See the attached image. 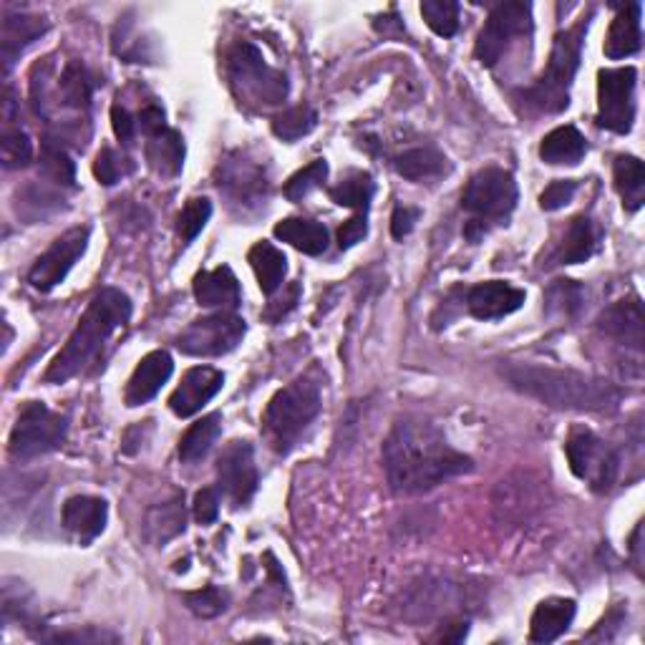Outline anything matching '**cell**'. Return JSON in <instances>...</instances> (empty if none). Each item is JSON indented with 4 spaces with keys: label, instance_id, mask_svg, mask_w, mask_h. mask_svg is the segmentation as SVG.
I'll return each instance as SVG.
<instances>
[{
    "label": "cell",
    "instance_id": "obj_1",
    "mask_svg": "<svg viewBox=\"0 0 645 645\" xmlns=\"http://www.w3.org/2000/svg\"><path fill=\"white\" fill-rule=\"evenodd\" d=\"M384 467L394 492L413 495L472 472L474 461L454 449L434 424L404 419L392 429L384 444Z\"/></svg>",
    "mask_w": 645,
    "mask_h": 645
},
{
    "label": "cell",
    "instance_id": "obj_2",
    "mask_svg": "<svg viewBox=\"0 0 645 645\" xmlns=\"http://www.w3.org/2000/svg\"><path fill=\"white\" fill-rule=\"evenodd\" d=\"M501 376L517 392L560 411H612L623 398L616 384L570 369L535 363H505Z\"/></svg>",
    "mask_w": 645,
    "mask_h": 645
},
{
    "label": "cell",
    "instance_id": "obj_3",
    "mask_svg": "<svg viewBox=\"0 0 645 645\" xmlns=\"http://www.w3.org/2000/svg\"><path fill=\"white\" fill-rule=\"evenodd\" d=\"M132 318V300L126 293L119 288H103L91 298L89 308L78 321L76 331L71 333L59 353L46 371V384H66L78 373H84L89 365L101 356L103 346L109 344V338L122 328L124 323H129Z\"/></svg>",
    "mask_w": 645,
    "mask_h": 645
},
{
    "label": "cell",
    "instance_id": "obj_4",
    "mask_svg": "<svg viewBox=\"0 0 645 645\" xmlns=\"http://www.w3.org/2000/svg\"><path fill=\"white\" fill-rule=\"evenodd\" d=\"M323 409L321 386L315 381L300 376L281 388L270 398L265 413H262V429L277 454H290L298 447L310 424Z\"/></svg>",
    "mask_w": 645,
    "mask_h": 645
},
{
    "label": "cell",
    "instance_id": "obj_5",
    "mask_svg": "<svg viewBox=\"0 0 645 645\" xmlns=\"http://www.w3.org/2000/svg\"><path fill=\"white\" fill-rule=\"evenodd\" d=\"M587 34V18H580L575 26L560 30L555 36L553 53H549L547 69L537 78L535 86L522 91V99L539 111L557 114L568 109L570 86L575 82V74L583 59V44Z\"/></svg>",
    "mask_w": 645,
    "mask_h": 645
},
{
    "label": "cell",
    "instance_id": "obj_6",
    "mask_svg": "<svg viewBox=\"0 0 645 645\" xmlns=\"http://www.w3.org/2000/svg\"><path fill=\"white\" fill-rule=\"evenodd\" d=\"M517 199V182L509 172L487 166V170L476 172L467 182L464 193H461V207L472 214V222H480L489 230V225H505L509 214L514 212Z\"/></svg>",
    "mask_w": 645,
    "mask_h": 645
},
{
    "label": "cell",
    "instance_id": "obj_7",
    "mask_svg": "<svg viewBox=\"0 0 645 645\" xmlns=\"http://www.w3.org/2000/svg\"><path fill=\"white\" fill-rule=\"evenodd\" d=\"M69 434V419L51 411L41 401H28L23 406L11 432L8 449L15 459H34L41 454L63 447Z\"/></svg>",
    "mask_w": 645,
    "mask_h": 645
},
{
    "label": "cell",
    "instance_id": "obj_8",
    "mask_svg": "<svg viewBox=\"0 0 645 645\" xmlns=\"http://www.w3.org/2000/svg\"><path fill=\"white\" fill-rule=\"evenodd\" d=\"M227 69L240 99L273 107V103H281L288 97V78L281 71L270 69L252 44L235 46L233 53H230Z\"/></svg>",
    "mask_w": 645,
    "mask_h": 645
},
{
    "label": "cell",
    "instance_id": "obj_9",
    "mask_svg": "<svg viewBox=\"0 0 645 645\" xmlns=\"http://www.w3.org/2000/svg\"><path fill=\"white\" fill-rule=\"evenodd\" d=\"M570 469L578 480L591 484L595 492H610L618 480V454L595 436L591 429H572L565 442Z\"/></svg>",
    "mask_w": 645,
    "mask_h": 645
},
{
    "label": "cell",
    "instance_id": "obj_10",
    "mask_svg": "<svg viewBox=\"0 0 645 645\" xmlns=\"http://www.w3.org/2000/svg\"><path fill=\"white\" fill-rule=\"evenodd\" d=\"M245 331H248V325H245L240 315L220 310V313L197 318V321L189 323L179 333L177 348L187 356L218 358L240 346Z\"/></svg>",
    "mask_w": 645,
    "mask_h": 645
},
{
    "label": "cell",
    "instance_id": "obj_11",
    "mask_svg": "<svg viewBox=\"0 0 645 645\" xmlns=\"http://www.w3.org/2000/svg\"><path fill=\"white\" fill-rule=\"evenodd\" d=\"M635 84H638V71L633 66L603 69L597 74V124L616 134L633 129Z\"/></svg>",
    "mask_w": 645,
    "mask_h": 645
},
{
    "label": "cell",
    "instance_id": "obj_12",
    "mask_svg": "<svg viewBox=\"0 0 645 645\" xmlns=\"http://www.w3.org/2000/svg\"><path fill=\"white\" fill-rule=\"evenodd\" d=\"M532 30V5L530 3H499L492 8L487 23L476 38L474 53L482 66H497V61L512 44V38Z\"/></svg>",
    "mask_w": 645,
    "mask_h": 645
},
{
    "label": "cell",
    "instance_id": "obj_13",
    "mask_svg": "<svg viewBox=\"0 0 645 645\" xmlns=\"http://www.w3.org/2000/svg\"><path fill=\"white\" fill-rule=\"evenodd\" d=\"M89 227H74L61 237H55L51 248L34 262V268H30L28 283L41 293H49L55 285H61L71 273V268L76 265L78 258L89 248Z\"/></svg>",
    "mask_w": 645,
    "mask_h": 645
},
{
    "label": "cell",
    "instance_id": "obj_14",
    "mask_svg": "<svg viewBox=\"0 0 645 645\" xmlns=\"http://www.w3.org/2000/svg\"><path fill=\"white\" fill-rule=\"evenodd\" d=\"M258 467L250 442H230L218 459V487L233 507H245L258 492Z\"/></svg>",
    "mask_w": 645,
    "mask_h": 645
},
{
    "label": "cell",
    "instance_id": "obj_15",
    "mask_svg": "<svg viewBox=\"0 0 645 645\" xmlns=\"http://www.w3.org/2000/svg\"><path fill=\"white\" fill-rule=\"evenodd\" d=\"M222 384H225V373L212 369V365H195L182 376V384L174 388V394L170 396V409L182 419L195 417L197 411H202V406L210 404L222 392Z\"/></svg>",
    "mask_w": 645,
    "mask_h": 645
},
{
    "label": "cell",
    "instance_id": "obj_16",
    "mask_svg": "<svg viewBox=\"0 0 645 645\" xmlns=\"http://www.w3.org/2000/svg\"><path fill=\"white\" fill-rule=\"evenodd\" d=\"M524 306V290L505 281H487L467 293V308L476 321H497Z\"/></svg>",
    "mask_w": 645,
    "mask_h": 645
},
{
    "label": "cell",
    "instance_id": "obj_17",
    "mask_svg": "<svg viewBox=\"0 0 645 645\" xmlns=\"http://www.w3.org/2000/svg\"><path fill=\"white\" fill-rule=\"evenodd\" d=\"M174 361L166 350H151L145 358H141L137 369H134L129 384H126L124 401L126 406H141L154 398L166 381L172 379Z\"/></svg>",
    "mask_w": 645,
    "mask_h": 645
},
{
    "label": "cell",
    "instance_id": "obj_18",
    "mask_svg": "<svg viewBox=\"0 0 645 645\" xmlns=\"http://www.w3.org/2000/svg\"><path fill=\"white\" fill-rule=\"evenodd\" d=\"M597 331L641 353L643 340H645L641 300L638 298L618 300L616 306L605 308L600 318H597Z\"/></svg>",
    "mask_w": 645,
    "mask_h": 645
},
{
    "label": "cell",
    "instance_id": "obj_19",
    "mask_svg": "<svg viewBox=\"0 0 645 645\" xmlns=\"http://www.w3.org/2000/svg\"><path fill=\"white\" fill-rule=\"evenodd\" d=\"M195 298L202 308H220L233 313L240 306L243 293L233 270L227 265H220L195 277Z\"/></svg>",
    "mask_w": 645,
    "mask_h": 645
},
{
    "label": "cell",
    "instance_id": "obj_20",
    "mask_svg": "<svg viewBox=\"0 0 645 645\" xmlns=\"http://www.w3.org/2000/svg\"><path fill=\"white\" fill-rule=\"evenodd\" d=\"M578 605L570 597H547L537 605V610L532 612L530 623V641L532 643H553L568 631L575 620Z\"/></svg>",
    "mask_w": 645,
    "mask_h": 645
},
{
    "label": "cell",
    "instance_id": "obj_21",
    "mask_svg": "<svg viewBox=\"0 0 645 645\" xmlns=\"http://www.w3.org/2000/svg\"><path fill=\"white\" fill-rule=\"evenodd\" d=\"M61 517L69 532H74L84 543H91V539H97L103 528H107L109 505L99 497H71L66 499V505H63Z\"/></svg>",
    "mask_w": 645,
    "mask_h": 645
},
{
    "label": "cell",
    "instance_id": "obj_22",
    "mask_svg": "<svg viewBox=\"0 0 645 645\" xmlns=\"http://www.w3.org/2000/svg\"><path fill=\"white\" fill-rule=\"evenodd\" d=\"M641 11H643L641 3H631V5L620 8L616 21L610 23L608 36H605L603 51H605V55H608V59H612V61L628 59V55L641 51V44H643Z\"/></svg>",
    "mask_w": 645,
    "mask_h": 645
},
{
    "label": "cell",
    "instance_id": "obj_23",
    "mask_svg": "<svg viewBox=\"0 0 645 645\" xmlns=\"http://www.w3.org/2000/svg\"><path fill=\"white\" fill-rule=\"evenodd\" d=\"M600 243V233H597L593 220L580 214L565 230L560 245H557L555 262L557 265H578V262H587L597 250Z\"/></svg>",
    "mask_w": 645,
    "mask_h": 645
},
{
    "label": "cell",
    "instance_id": "obj_24",
    "mask_svg": "<svg viewBox=\"0 0 645 645\" xmlns=\"http://www.w3.org/2000/svg\"><path fill=\"white\" fill-rule=\"evenodd\" d=\"M277 240L288 243L290 248H296L306 255H323L328 250V230L315 220L302 218H285L275 225Z\"/></svg>",
    "mask_w": 645,
    "mask_h": 645
},
{
    "label": "cell",
    "instance_id": "obj_25",
    "mask_svg": "<svg viewBox=\"0 0 645 645\" xmlns=\"http://www.w3.org/2000/svg\"><path fill=\"white\" fill-rule=\"evenodd\" d=\"M587 141L575 126H557L539 145V159L547 164L575 166L585 157Z\"/></svg>",
    "mask_w": 645,
    "mask_h": 645
},
{
    "label": "cell",
    "instance_id": "obj_26",
    "mask_svg": "<svg viewBox=\"0 0 645 645\" xmlns=\"http://www.w3.org/2000/svg\"><path fill=\"white\" fill-rule=\"evenodd\" d=\"M396 172L411 182L439 179L449 172V159L434 147H417L396 157Z\"/></svg>",
    "mask_w": 645,
    "mask_h": 645
},
{
    "label": "cell",
    "instance_id": "obj_27",
    "mask_svg": "<svg viewBox=\"0 0 645 645\" xmlns=\"http://www.w3.org/2000/svg\"><path fill=\"white\" fill-rule=\"evenodd\" d=\"M147 159L159 174L164 177H177L185 164V139L179 137V132L166 129L151 134L147 137Z\"/></svg>",
    "mask_w": 645,
    "mask_h": 645
},
{
    "label": "cell",
    "instance_id": "obj_28",
    "mask_svg": "<svg viewBox=\"0 0 645 645\" xmlns=\"http://www.w3.org/2000/svg\"><path fill=\"white\" fill-rule=\"evenodd\" d=\"M49 30L46 18L38 15H5L3 21V61L5 69H11L15 55H21L36 41L38 36H44Z\"/></svg>",
    "mask_w": 645,
    "mask_h": 645
},
{
    "label": "cell",
    "instance_id": "obj_29",
    "mask_svg": "<svg viewBox=\"0 0 645 645\" xmlns=\"http://www.w3.org/2000/svg\"><path fill=\"white\" fill-rule=\"evenodd\" d=\"M248 262L255 270V277H258L260 290L265 296H273L275 290L283 288L285 273H288V260L285 255L275 248L273 243H258L252 245V250L248 252Z\"/></svg>",
    "mask_w": 645,
    "mask_h": 645
},
{
    "label": "cell",
    "instance_id": "obj_30",
    "mask_svg": "<svg viewBox=\"0 0 645 645\" xmlns=\"http://www.w3.org/2000/svg\"><path fill=\"white\" fill-rule=\"evenodd\" d=\"M612 174H616V189L623 207L628 212H638L645 202V170L638 157L623 154L612 164Z\"/></svg>",
    "mask_w": 645,
    "mask_h": 645
},
{
    "label": "cell",
    "instance_id": "obj_31",
    "mask_svg": "<svg viewBox=\"0 0 645 645\" xmlns=\"http://www.w3.org/2000/svg\"><path fill=\"white\" fill-rule=\"evenodd\" d=\"M222 434V413H210V417H202L195 421L193 426L187 429L185 436L179 439V459L185 464H195V461L204 459L214 442L220 439Z\"/></svg>",
    "mask_w": 645,
    "mask_h": 645
},
{
    "label": "cell",
    "instance_id": "obj_32",
    "mask_svg": "<svg viewBox=\"0 0 645 645\" xmlns=\"http://www.w3.org/2000/svg\"><path fill=\"white\" fill-rule=\"evenodd\" d=\"M59 94L66 107L86 111L91 103L94 84L82 61H69L59 76Z\"/></svg>",
    "mask_w": 645,
    "mask_h": 645
},
{
    "label": "cell",
    "instance_id": "obj_33",
    "mask_svg": "<svg viewBox=\"0 0 645 645\" xmlns=\"http://www.w3.org/2000/svg\"><path fill=\"white\" fill-rule=\"evenodd\" d=\"M331 199L340 207H350V210L365 212L371 207V199L376 195V182L369 172H353L340 185L328 189Z\"/></svg>",
    "mask_w": 645,
    "mask_h": 645
},
{
    "label": "cell",
    "instance_id": "obj_34",
    "mask_svg": "<svg viewBox=\"0 0 645 645\" xmlns=\"http://www.w3.org/2000/svg\"><path fill=\"white\" fill-rule=\"evenodd\" d=\"M318 114L308 103H298V107L285 109L283 114L273 119V134L283 141H298L315 129Z\"/></svg>",
    "mask_w": 645,
    "mask_h": 645
},
{
    "label": "cell",
    "instance_id": "obj_35",
    "mask_svg": "<svg viewBox=\"0 0 645 645\" xmlns=\"http://www.w3.org/2000/svg\"><path fill=\"white\" fill-rule=\"evenodd\" d=\"M147 524L157 543H166V539L185 532V507H182V499L177 497L151 509Z\"/></svg>",
    "mask_w": 645,
    "mask_h": 645
},
{
    "label": "cell",
    "instance_id": "obj_36",
    "mask_svg": "<svg viewBox=\"0 0 645 645\" xmlns=\"http://www.w3.org/2000/svg\"><path fill=\"white\" fill-rule=\"evenodd\" d=\"M421 15L436 36L451 38L459 30V3L454 0H426L421 3Z\"/></svg>",
    "mask_w": 645,
    "mask_h": 645
},
{
    "label": "cell",
    "instance_id": "obj_37",
    "mask_svg": "<svg viewBox=\"0 0 645 645\" xmlns=\"http://www.w3.org/2000/svg\"><path fill=\"white\" fill-rule=\"evenodd\" d=\"M0 159L5 170H21L34 159V141L23 129H13L5 124L3 137H0Z\"/></svg>",
    "mask_w": 645,
    "mask_h": 645
},
{
    "label": "cell",
    "instance_id": "obj_38",
    "mask_svg": "<svg viewBox=\"0 0 645 645\" xmlns=\"http://www.w3.org/2000/svg\"><path fill=\"white\" fill-rule=\"evenodd\" d=\"M325 177H328V162H325V159H315V162L302 166L300 172H296L285 182L283 195L288 197L290 202H300V199H306L313 189L321 187Z\"/></svg>",
    "mask_w": 645,
    "mask_h": 645
},
{
    "label": "cell",
    "instance_id": "obj_39",
    "mask_svg": "<svg viewBox=\"0 0 645 645\" xmlns=\"http://www.w3.org/2000/svg\"><path fill=\"white\" fill-rule=\"evenodd\" d=\"M583 298L585 293L575 281H555L547 288V310L549 313H560V315H578V310L583 308Z\"/></svg>",
    "mask_w": 645,
    "mask_h": 645
},
{
    "label": "cell",
    "instance_id": "obj_40",
    "mask_svg": "<svg viewBox=\"0 0 645 645\" xmlns=\"http://www.w3.org/2000/svg\"><path fill=\"white\" fill-rule=\"evenodd\" d=\"M212 218V202L207 197H195L185 204L177 218V233L185 243H193Z\"/></svg>",
    "mask_w": 645,
    "mask_h": 645
},
{
    "label": "cell",
    "instance_id": "obj_41",
    "mask_svg": "<svg viewBox=\"0 0 645 645\" xmlns=\"http://www.w3.org/2000/svg\"><path fill=\"white\" fill-rule=\"evenodd\" d=\"M41 164H44L46 177L59 182V185H74V179H76L74 162H71V157L59 145L46 141L41 149Z\"/></svg>",
    "mask_w": 645,
    "mask_h": 645
},
{
    "label": "cell",
    "instance_id": "obj_42",
    "mask_svg": "<svg viewBox=\"0 0 645 645\" xmlns=\"http://www.w3.org/2000/svg\"><path fill=\"white\" fill-rule=\"evenodd\" d=\"M185 603H187V608L199 618H214V616H220V612L227 610V595L212 585L202 587V591L187 593Z\"/></svg>",
    "mask_w": 645,
    "mask_h": 645
},
{
    "label": "cell",
    "instance_id": "obj_43",
    "mask_svg": "<svg viewBox=\"0 0 645 645\" xmlns=\"http://www.w3.org/2000/svg\"><path fill=\"white\" fill-rule=\"evenodd\" d=\"M94 174H97V179L101 182V185H107V187L116 185V182L126 174L124 159L119 157L111 147H103L97 154V162H94Z\"/></svg>",
    "mask_w": 645,
    "mask_h": 645
},
{
    "label": "cell",
    "instance_id": "obj_44",
    "mask_svg": "<svg viewBox=\"0 0 645 645\" xmlns=\"http://www.w3.org/2000/svg\"><path fill=\"white\" fill-rule=\"evenodd\" d=\"M575 193H578V182L575 179H557L545 189L543 195H539V207H543L545 212L562 210L565 204L572 202Z\"/></svg>",
    "mask_w": 645,
    "mask_h": 645
},
{
    "label": "cell",
    "instance_id": "obj_45",
    "mask_svg": "<svg viewBox=\"0 0 645 645\" xmlns=\"http://www.w3.org/2000/svg\"><path fill=\"white\" fill-rule=\"evenodd\" d=\"M111 126H114L116 139L122 141L124 147L134 145V139H137V122H134V116L122 107V103L111 107Z\"/></svg>",
    "mask_w": 645,
    "mask_h": 645
},
{
    "label": "cell",
    "instance_id": "obj_46",
    "mask_svg": "<svg viewBox=\"0 0 645 645\" xmlns=\"http://www.w3.org/2000/svg\"><path fill=\"white\" fill-rule=\"evenodd\" d=\"M218 514H220L218 489H212V487L199 489L195 497V520L199 524H212L214 520H218Z\"/></svg>",
    "mask_w": 645,
    "mask_h": 645
},
{
    "label": "cell",
    "instance_id": "obj_47",
    "mask_svg": "<svg viewBox=\"0 0 645 645\" xmlns=\"http://www.w3.org/2000/svg\"><path fill=\"white\" fill-rule=\"evenodd\" d=\"M365 235H369V222H365V214H356V218H350L348 222H344V227L338 230L340 250L353 248V245L361 243Z\"/></svg>",
    "mask_w": 645,
    "mask_h": 645
},
{
    "label": "cell",
    "instance_id": "obj_48",
    "mask_svg": "<svg viewBox=\"0 0 645 645\" xmlns=\"http://www.w3.org/2000/svg\"><path fill=\"white\" fill-rule=\"evenodd\" d=\"M421 218V212L417 207H396L392 214V235L396 240H404V237L411 235L413 225H417Z\"/></svg>",
    "mask_w": 645,
    "mask_h": 645
},
{
    "label": "cell",
    "instance_id": "obj_49",
    "mask_svg": "<svg viewBox=\"0 0 645 645\" xmlns=\"http://www.w3.org/2000/svg\"><path fill=\"white\" fill-rule=\"evenodd\" d=\"M139 126H141V132H145V137H151V134L166 129L164 109L157 107V103H149V107L141 109Z\"/></svg>",
    "mask_w": 645,
    "mask_h": 645
},
{
    "label": "cell",
    "instance_id": "obj_50",
    "mask_svg": "<svg viewBox=\"0 0 645 645\" xmlns=\"http://www.w3.org/2000/svg\"><path fill=\"white\" fill-rule=\"evenodd\" d=\"M51 641L53 643H116L119 638L103 631H71V633L53 635Z\"/></svg>",
    "mask_w": 645,
    "mask_h": 645
},
{
    "label": "cell",
    "instance_id": "obj_51",
    "mask_svg": "<svg viewBox=\"0 0 645 645\" xmlns=\"http://www.w3.org/2000/svg\"><path fill=\"white\" fill-rule=\"evenodd\" d=\"M298 298H300V285L296 283L293 285V293H290V298H285V300H277V302H273V306H270L268 310H265V318L270 323H275V321H281L283 315H288L293 308H296V302H298Z\"/></svg>",
    "mask_w": 645,
    "mask_h": 645
}]
</instances>
